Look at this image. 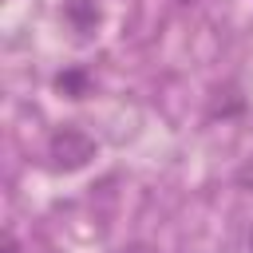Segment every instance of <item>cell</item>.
I'll list each match as a JSON object with an SVG mask.
<instances>
[{"label": "cell", "instance_id": "2", "mask_svg": "<svg viewBox=\"0 0 253 253\" xmlns=\"http://www.w3.org/2000/svg\"><path fill=\"white\" fill-rule=\"evenodd\" d=\"M59 87H71V91H79V87H83V75H75V71H71V75H59Z\"/></svg>", "mask_w": 253, "mask_h": 253}, {"label": "cell", "instance_id": "3", "mask_svg": "<svg viewBox=\"0 0 253 253\" xmlns=\"http://www.w3.org/2000/svg\"><path fill=\"white\" fill-rule=\"evenodd\" d=\"M0 253H20V241H16L12 233H4V245H0Z\"/></svg>", "mask_w": 253, "mask_h": 253}, {"label": "cell", "instance_id": "1", "mask_svg": "<svg viewBox=\"0 0 253 253\" xmlns=\"http://www.w3.org/2000/svg\"><path fill=\"white\" fill-rule=\"evenodd\" d=\"M47 154H51V162H55L59 170H79V166H87V162L95 158V142H91V134H83L79 126H59V130H51V138H47Z\"/></svg>", "mask_w": 253, "mask_h": 253}]
</instances>
